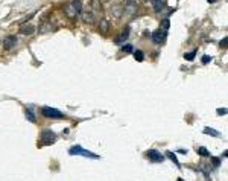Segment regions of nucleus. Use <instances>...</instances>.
Listing matches in <instances>:
<instances>
[{
	"label": "nucleus",
	"instance_id": "f257e3e1",
	"mask_svg": "<svg viewBox=\"0 0 228 181\" xmlns=\"http://www.w3.org/2000/svg\"><path fill=\"white\" fill-rule=\"evenodd\" d=\"M82 12V3L81 0H72L70 3L65 5L64 8V14L68 17V18H75Z\"/></svg>",
	"mask_w": 228,
	"mask_h": 181
},
{
	"label": "nucleus",
	"instance_id": "f03ea898",
	"mask_svg": "<svg viewBox=\"0 0 228 181\" xmlns=\"http://www.w3.org/2000/svg\"><path fill=\"white\" fill-rule=\"evenodd\" d=\"M68 154H70V155H84V157H87V158H93V160H99V158H100V155H98V154H94V152H91V151L84 149L81 145L72 146V148L68 149Z\"/></svg>",
	"mask_w": 228,
	"mask_h": 181
},
{
	"label": "nucleus",
	"instance_id": "7ed1b4c3",
	"mask_svg": "<svg viewBox=\"0 0 228 181\" xmlns=\"http://www.w3.org/2000/svg\"><path fill=\"white\" fill-rule=\"evenodd\" d=\"M40 140H41V143L43 145H52V143H55V140H56V134L52 131V129H43L41 131V134H40Z\"/></svg>",
	"mask_w": 228,
	"mask_h": 181
},
{
	"label": "nucleus",
	"instance_id": "20e7f679",
	"mask_svg": "<svg viewBox=\"0 0 228 181\" xmlns=\"http://www.w3.org/2000/svg\"><path fill=\"white\" fill-rule=\"evenodd\" d=\"M41 113L44 117H49V119H63L64 114L58 111L56 108H52V107H43L41 108Z\"/></svg>",
	"mask_w": 228,
	"mask_h": 181
},
{
	"label": "nucleus",
	"instance_id": "39448f33",
	"mask_svg": "<svg viewBox=\"0 0 228 181\" xmlns=\"http://www.w3.org/2000/svg\"><path fill=\"white\" fill-rule=\"evenodd\" d=\"M125 15H134L137 12V0H126L125 6L122 8Z\"/></svg>",
	"mask_w": 228,
	"mask_h": 181
},
{
	"label": "nucleus",
	"instance_id": "423d86ee",
	"mask_svg": "<svg viewBox=\"0 0 228 181\" xmlns=\"http://www.w3.org/2000/svg\"><path fill=\"white\" fill-rule=\"evenodd\" d=\"M146 157L151 160V161H155V163H163L164 161V155L161 152H158L157 149H149L147 152H146Z\"/></svg>",
	"mask_w": 228,
	"mask_h": 181
},
{
	"label": "nucleus",
	"instance_id": "0eeeda50",
	"mask_svg": "<svg viewBox=\"0 0 228 181\" xmlns=\"http://www.w3.org/2000/svg\"><path fill=\"white\" fill-rule=\"evenodd\" d=\"M166 35H167V32H164V31L158 29V31L152 32L151 38H152V41H154V43H157V44H161V43H163V41L166 40Z\"/></svg>",
	"mask_w": 228,
	"mask_h": 181
},
{
	"label": "nucleus",
	"instance_id": "6e6552de",
	"mask_svg": "<svg viewBox=\"0 0 228 181\" xmlns=\"http://www.w3.org/2000/svg\"><path fill=\"white\" fill-rule=\"evenodd\" d=\"M151 5H152L155 12H161L166 8V5H167V2L166 0H151Z\"/></svg>",
	"mask_w": 228,
	"mask_h": 181
},
{
	"label": "nucleus",
	"instance_id": "1a4fd4ad",
	"mask_svg": "<svg viewBox=\"0 0 228 181\" xmlns=\"http://www.w3.org/2000/svg\"><path fill=\"white\" fill-rule=\"evenodd\" d=\"M15 44H17V37L15 35H9V37L3 38V47L5 49H12V47H15Z\"/></svg>",
	"mask_w": 228,
	"mask_h": 181
},
{
	"label": "nucleus",
	"instance_id": "9d476101",
	"mask_svg": "<svg viewBox=\"0 0 228 181\" xmlns=\"http://www.w3.org/2000/svg\"><path fill=\"white\" fill-rule=\"evenodd\" d=\"M81 17H82V20H84L85 23H88V24L94 23V20H96L93 11H82V12H81Z\"/></svg>",
	"mask_w": 228,
	"mask_h": 181
},
{
	"label": "nucleus",
	"instance_id": "9b49d317",
	"mask_svg": "<svg viewBox=\"0 0 228 181\" xmlns=\"http://www.w3.org/2000/svg\"><path fill=\"white\" fill-rule=\"evenodd\" d=\"M128 38H129V28L126 26V28H125V31H122V32L117 35V37L114 38V43H125Z\"/></svg>",
	"mask_w": 228,
	"mask_h": 181
},
{
	"label": "nucleus",
	"instance_id": "f8f14e48",
	"mask_svg": "<svg viewBox=\"0 0 228 181\" xmlns=\"http://www.w3.org/2000/svg\"><path fill=\"white\" fill-rule=\"evenodd\" d=\"M52 29H53V24H52V21H44V23H41V26L38 28V32L40 34H47V32H50Z\"/></svg>",
	"mask_w": 228,
	"mask_h": 181
},
{
	"label": "nucleus",
	"instance_id": "ddd939ff",
	"mask_svg": "<svg viewBox=\"0 0 228 181\" xmlns=\"http://www.w3.org/2000/svg\"><path fill=\"white\" fill-rule=\"evenodd\" d=\"M111 14H113L114 17H120L122 14H123V9H122V6L114 5V6H111Z\"/></svg>",
	"mask_w": 228,
	"mask_h": 181
},
{
	"label": "nucleus",
	"instance_id": "4468645a",
	"mask_svg": "<svg viewBox=\"0 0 228 181\" xmlns=\"http://www.w3.org/2000/svg\"><path fill=\"white\" fill-rule=\"evenodd\" d=\"M108 29H110V23H108V20H102V21L99 23V31H100L102 34H107Z\"/></svg>",
	"mask_w": 228,
	"mask_h": 181
},
{
	"label": "nucleus",
	"instance_id": "2eb2a0df",
	"mask_svg": "<svg viewBox=\"0 0 228 181\" xmlns=\"http://www.w3.org/2000/svg\"><path fill=\"white\" fill-rule=\"evenodd\" d=\"M32 32H33V28L31 24H24L20 28V34H23V35H31Z\"/></svg>",
	"mask_w": 228,
	"mask_h": 181
},
{
	"label": "nucleus",
	"instance_id": "dca6fc26",
	"mask_svg": "<svg viewBox=\"0 0 228 181\" xmlns=\"http://www.w3.org/2000/svg\"><path fill=\"white\" fill-rule=\"evenodd\" d=\"M91 8H93V12H100L102 11L100 0H91Z\"/></svg>",
	"mask_w": 228,
	"mask_h": 181
},
{
	"label": "nucleus",
	"instance_id": "f3484780",
	"mask_svg": "<svg viewBox=\"0 0 228 181\" xmlns=\"http://www.w3.org/2000/svg\"><path fill=\"white\" fill-rule=\"evenodd\" d=\"M196 151H198V154H199L201 157H212V154H210V151H207L204 146H199Z\"/></svg>",
	"mask_w": 228,
	"mask_h": 181
},
{
	"label": "nucleus",
	"instance_id": "a211bd4d",
	"mask_svg": "<svg viewBox=\"0 0 228 181\" xmlns=\"http://www.w3.org/2000/svg\"><path fill=\"white\" fill-rule=\"evenodd\" d=\"M166 157H167L169 160H172L173 163H175V164H177V166H179V161H178V158H177V155H175V154L173 152H170V151H167V152H166Z\"/></svg>",
	"mask_w": 228,
	"mask_h": 181
},
{
	"label": "nucleus",
	"instance_id": "6ab92c4d",
	"mask_svg": "<svg viewBox=\"0 0 228 181\" xmlns=\"http://www.w3.org/2000/svg\"><path fill=\"white\" fill-rule=\"evenodd\" d=\"M169 28H170V20L169 18H164L163 21H161V31H164V32H167L169 31Z\"/></svg>",
	"mask_w": 228,
	"mask_h": 181
},
{
	"label": "nucleus",
	"instance_id": "aec40b11",
	"mask_svg": "<svg viewBox=\"0 0 228 181\" xmlns=\"http://www.w3.org/2000/svg\"><path fill=\"white\" fill-rule=\"evenodd\" d=\"M26 117H28L31 122H37V120H35L33 113H32V107H28V108H26Z\"/></svg>",
	"mask_w": 228,
	"mask_h": 181
},
{
	"label": "nucleus",
	"instance_id": "412c9836",
	"mask_svg": "<svg viewBox=\"0 0 228 181\" xmlns=\"http://www.w3.org/2000/svg\"><path fill=\"white\" fill-rule=\"evenodd\" d=\"M134 58H135L138 62H142V61L145 59V53H143L142 50H135V52H134Z\"/></svg>",
	"mask_w": 228,
	"mask_h": 181
},
{
	"label": "nucleus",
	"instance_id": "4be33fe9",
	"mask_svg": "<svg viewBox=\"0 0 228 181\" xmlns=\"http://www.w3.org/2000/svg\"><path fill=\"white\" fill-rule=\"evenodd\" d=\"M204 134H208V135H213V137H219V132L213 128H204Z\"/></svg>",
	"mask_w": 228,
	"mask_h": 181
},
{
	"label": "nucleus",
	"instance_id": "5701e85b",
	"mask_svg": "<svg viewBox=\"0 0 228 181\" xmlns=\"http://www.w3.org/2000/svg\"><path fill=\"white\" fill-rule=\"evenodd\" d=\"M195 56H196V50L186 53V55H184V59H187V61H193V59H195Z\"/></svg>",
	"mask_w": 228,
	"mask_h": 181
},
{
	"label": "nucleus",
	"instance_id": "b1692460",
	"mask_svg": "<svg viewBox=\"0 0 228 181\" xmlns=\"http://www.w3.org/2000/svg\"><path fill=\"white\" fill-rule=\"evenodd\" d=\"M132 47H134V46H131V44H123V46H122V52H125V53H131V52L134 50Z\"/></svg>",
	"mask_w": 228,
	"mask_h": 181
},
{
	"label": "nucleus",
	"instance_id": "393cba45",
	"mask_svg": "<svg viewBox=\"0 0 228 181\" xmlns=\"http://www.w3.org/2000/svg\"><path fill=\"white\" fill-rule=\"evenodd\" d=\"M212 59H213L212 56H208V55H204V56H202V64H208V62L212 61Z\"/></svg>",
	"mask_w": 228,
	"mask_h": 181
},
{
	"label": "nucleus",
	"instance_id": "a878e982",
	"mask_svg": "<svg viewBox=\"0 0 228 181\" xmlns=\"http://www.w3.org/2000/svg\"><path fill=\"white\" fill-rule=\"evenodd\" d=\"M210 158H212V161H213V166H214V167H217L219 164H221V160H219V158H214V157H210Z\"/></svg>",
	"mask_w": 228,
	"mask_h": 181
},
{
	"label": "nucleus",
	"instance_id": "bb28decb",
	"mask_svg": "<svg viewBox=\"0 0 228 181\" xmlns=\"http://www.w3.org/2000/svg\"><path fill=\"white\" fill-rule=\"evenodd\" d=\"M227 43H228V38L225 37V38L221 41V47H224V49H225V47H227Z\"/></svg>",
	"mask_w": 228,
	"mask_h": 181
},
{
	"label": "nucleus",
	"instance_id": "cd10ccee",
	"mask_svg": "<svg viewBox=\"0 0 228 181\" xmlns=\"http://www.w3.org/2000/svg\"><path fill=\"white\" fill-rule=\"evenodd\" d=\"M217 114L221 116V114H227V110L225 108H217Z\"/></svg>",
	"mask_w": 228,
	"mask_h": 181
},
{
	"label": "nucleus",
	"instance_id": "c85d7f7f",
	"mask_svg": "<svg viewBox=\"0 0 228 181\" xmlns=\"http://www.w3.org/2000/svg\"><path fill=\"white\" fill-rule=\"evenodd\" d=\"M178 152H179V154H187V151H186V149H179Z\"/></svg>",
	"mask_w": 228,
	"mask_h": 181
},
{
	"label": "nucleus",
	"instance_id": "c756f323",
	"mask_svg": "<svg viewBox=\"0 0 228 181\" xmlns=\"http://www.w3.org/2000/svg\"><path fill=\"white\" fill-rule=\"evenodd\" d=\"M207 2H210V3H213V2H216V0H207Z\"/></svg>",
	"mask_w": 228,
	"mask_h": 181
},
{
	"label": "nucleus",
	"instance_id": "7c9ffc66",
	"mask_svg": "<svg viewBox=\"0 0 228 181\" xmlns=\"http://www.w3.org/2000/svg\"><path fill=\"white\" fill-rule=\"evenodd\" d=\"M177 181H184V180H181V178H178V180H177Z\"/></svg>",
	"mask_w": 228,
	"mask_h": 181
}]
</instances>
